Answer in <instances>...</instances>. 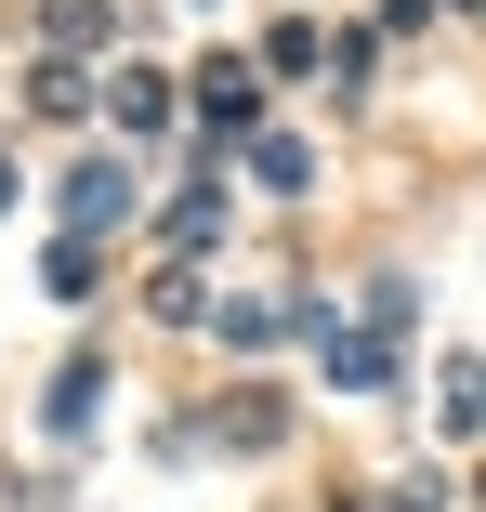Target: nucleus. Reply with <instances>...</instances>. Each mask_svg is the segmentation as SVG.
Listing matches in <instances>:
<instances>
[{"label": "nucleus", "mask_w": 486, "mask_h": 512, "mask_svg": "<svg viewBox=\"0 0 486 512\" xmlns=\"http://www.w3.org/2000/svg\"><path fill=\"white\" fill-rule=\"evenodd\" d=\"M263 184H316V145L303 132H263Z\"/></svg>", "instance_id": "7ed1b4c3"}, {"label": "nucleus", "mask_w": 486, "mask_h": 512, "mask_svg": "<svg viewBox=\"0 0 486 512\" xmlns=\"http://www.w3.org/2000/svg\"><path fill=\"white\" fill-rule=\"evenodd\" d=\"M198 106H211V132H250V119H263V92H250V66H211V79H198Z\"/></svg>", "instance_id": "f03ea898"}, {"label": "nucleus", "mask_w": 486, "mask_h": 512, "mask_svg": "<svg viewBox=\"0 0 486 512\" xmlns=\"http://www.w3.org/2000/svg\"><path fill=\"white\" fill-rule=\"evenodd\" d=\"M119 197H132V171H119V158H79V171H66V211H79V237H106V211H119Z\"/></svg>", "instance_id": "f257e3e1"}, {"label": "nucleus", "mask_w": 486, "mask_h": 512, "mask_svg": "<svg viewBox=\"0 0 486 512\" xmlns=\"http://www.w3.org/2000/svg\"><path fill=\"white\" fill-rule=\"evenodd\" d=\"M0 211H14V158H0Z\"/></svg>", "instance_id": "20e7f679"}]
</instances>
